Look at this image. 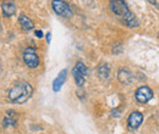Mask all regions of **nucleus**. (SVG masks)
I'll return each instance as SVG.
<instances>
[{"label": "nucleus", "mask_w": 159, "mask_h": 134, "mask_svg": "<svg viewBox=\"0 0 159 134\" xmlns=\"http://www.w3.org/2000/svg\"><path fill=\"white\" fill-rule=\"evenodd\" d=\"M32 93L33 87L28 82H20L9 90L7 97L14 104H23L32 96Z\"/></svg>", "instance_id": "obj_1"}, {"label": "nucleus", "mask_w": 159, "mask_h": 134, "mask_svg": "<svg viewBox=\"0 0 159 134\" xmlns=\"http://www.w3.org/2000/svg\"><path fill=\"white\" fill-rule=\"evenodd\" d=\"M52 7H53L54 12L60 17L70 19L72 16V10H71L70 5L64 0H53L52 1Z\"/></svg>", "instance_id": "obj_2"}, {"label": "nucleus", "mask_w": 159, "mask_h": 134, "mask_svg": "<svg viewBox=\"0 0 159 134\" xmlns=\"http://www.w3.org/2000/svg\"><path fill=\"white\" fill-rule=\"evenodd\" d=\"M72 76H74V79H75L77 87H82L84 84L86 77L88 76V70H87V67L84 66L83 62L79 61L75 65V67L72 68Z\"/></svg>", "instance_id": "obj_3"}, {"label": "nucleus", "mask_w": 159, "mask_h": 134, "mask_svg": "<svg viewBox=\"0 0 159 134\" xmlns=\"http://www.w3.org/2000/svg\"><path fill=\"white\" fill-rule=\"evenodd\" d=\"M109 7L111 10V12L119 17H124L129 11V6H127V2L125 0H110L109 2Z\"/></svg>", "instance_id": "obj_4"}, {"label": "nucleus", "mask_w": 159, "mask_h": 134, "mask_svg": "<svg viewBox=\"0 0 159 134\" xmlns=\"http://www.w3.org/2000/svg\"><path fill=\"white\" fill-rule=\"evenodd\" d=\"M23 61L30 68H37L39 66V58L33 48H27L23 51Z\"/></svg>", "instance_id": "obj_5"}, {"label": "nucleus", "mask_w": 159, "mask_h": 134, "mask_svg": "<svg viewBox=\"0 0 159 134\" xmlns=\"http://www.w3.org/2000/svg\"><path fill=\"white\" fill-rule=\"evenodd\" d=\"M135 97H136V100H137L139 102L146 104V102H148V101L153 97V92H152V89H151L149 87L143 85V87H139V89L136 90Z\"/></svg>", "instance_id": "obj_6"}, {"label": "nucleus", "mask_w": 159, "mask_h": 134, "mask_svg": "<svg viewBox=\"0 0 159 134\" xmlns=\"http://www.w3.org/2000/svg\"><path fill=\"white\" fill-rule=\"evenodd\" d=\"M143 122V115L139 112V111H134L131 112V115L129 116V119H127V126L130 129H137L139 126L142 124Z\"/></svg>", "instance_id": "obj_7"}, {"label": "nucleus", "mask_w": 159, "mask_h": 134, "mask_svg": "<svg viewBox=\"0 0 159 134\" xmlns=\"http://www.w3.org/2000/svg\"><path fill=\"white\" fill-rule=\"evenodd\" d=\"M16 4L14 2V0H4L2 4H1V11H2V15L5 17H11L16 14Z\"/></svg>", "instance_id": "obj_8"}, {"label": "nucleus", "mask_w": 159, "mask_h": 134, "mask_svg": "<svg viewBox=\"0 0 159 134\" xmlns=\"http://www.w3.org/2000/svg\"><path fill=\"white\" fill-rule=\"evenodd\" d=\"M66 77H67V71L66 70H62L59 73V76L57 77L53 82V90L54 92H59L60 89L62 88L65 80H66Z\"/></svg>", "instance_id": "obj_9"}, {"label": "nucleus", "mask_w": 159, "mask_h": 134, "mask_svg": "<svg viewBox=\"0 0 159 134\" xmlns=\"http://www.w3.org/2000/svg\"><path fill=\"white\" fill-rule=\"evenodd\" d=\"M19 22H20V26L22 27V29L23 31H32L33 28H34V23H33V21L30 19V17H27L25 14H21L20 17H19Z\"/></svg>", "instance_id": "obj_10"}, {"label": "nucleus", "mask_w": 159, "mask_h": 134, "mask_svg": "<svg viewBox=\"0 0 159 134\" xmlns=\"http://www.w3.org/2000/svg\"><path fill=\"white\" fill-rule=\"evenodd\" d=\"M121 19H122V22H124L127 27H130V28H135V27L139 26V21H137L135 14H134L132 11H129Z\"/></svg>", "instance_id": "obj_11"}, {"label": "nucleus", "mask_w": 159, "mask_h": 134, "mask_svg": "<svg viewBox=\"0 0 159 134\" xmlns=\"http://www.w3.org/2000/svg\"><path fill=\"white\" fill-rule=\"evenodd\" d=\"M98 73H99V76L102 78H104V79H107V78H109L110 76V68H109V66L108 65H102L99 68H98Z\"/></svg>", "instance_id": "obj_12"}, {"label": "nucleus", "mask_w": 159, "mask_h": 134, "mask_svg": "<svg viewBox=\"0 0 159 134\" xmlns=\"http://www.w3.org/2000/svg\"><path fill=\"white\" fill-rule=\"evenodd\" d=\"M34 34H36L37 38H42V37H43V32H42V31H38V29L34 31Z\"/></svg>", "instance_id": "obj_13"}, {"label": "nucleus", "mask_w": 159, "mask_h": 134, "mask_svg": "<svg viewBox=\"0 0 159 134\" xmlns=\"http://www.w3.org/2000/svg\"><path fill=\"white\" fill-rule=\"evenodd\" d=\"M148 1H149L151 4H153V5H157V1H156V0H148Z\"/></svg>", "instance_id": "obj_14"}, {"label": "nucleus", "mask_w": 159, "mask_h": 134, "mask_svg": "<svg viewBox=\"0 0 159 134\" xmlns=\"http://www.w3.org/2000/svg\"><path fill=\"white\" fill-rule=\"evenodd\" d=\"M47 40H48V43L50 41V33H48V34H47Z\"/></svg>", "instance_id": "obj_15"}, {"label": "nucleus", "mask_w": 159, "mask_h": 134, "mask_svg": "<svg viewBox=\"0 0 159 134\" xmlns=\"http://www.w3.org/2000/svg\"><path fill=\"white\" fill-rule=\"evenodd\" d=\"M0 24H1V22H0Z\"/></svg>", "instance_id": "obj_16"}]
</instances>
